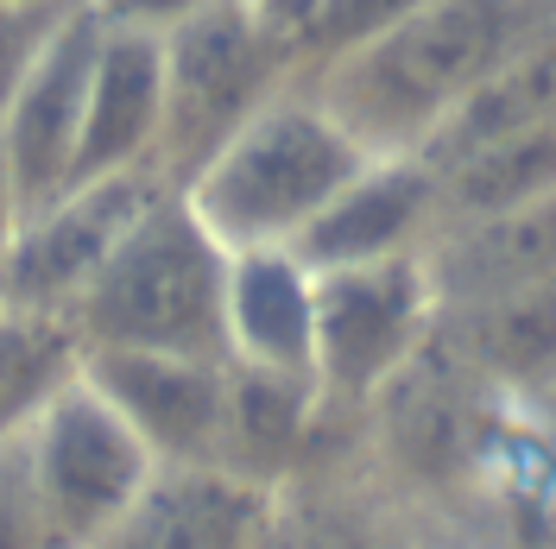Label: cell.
Masks as SVG:
<instances>
[{
	"label": "cell",
	"mask_w": 556,
	"mask_h": 549,
	"mask_svg": "<svg viewBox=\"0 0 556 549\" xmlns=\"http://www.w3.org/2000/svg\"><path fill=\"white\" fill-rule=\"evenodd\" d=\"M556 26V0H424L405 26L323 64L311 95L374 158L424 152L500 64Z\"/></svg>",
	"instance_id": "cell-1"
},
{
	"label": "cell",
	"mask_w": 556,
	"mask_h": 549,
	"mask_svg": "<svg viewBox=\"0 0 556 549\" xmlns=\"http://www.w3.org/2000/svg\"><path fill=\"white\" fill-rule=\"evenodd\" d=\"M437 342L506 405H538L556 392V284L443 309Z\"/></svg>",
	"instance_id": "cell-16"
},
{
	"label": "cell",
	"mask_w": 556,
	"mask_h": 549,
	"mask_svg": "<svg viewBox=\"0 0 556 549\" xmlns=\"http://www.w3.org/2000/svg\"><path fill=\"white\" fill-rule=\"evenodd\" d=\"M159 139H165V44L152 33L102 26L76 139V183L159 171Z\"/></svg>",
	"instance_id": "cell-12"
},
{
	"label": "cell",
	"mask_w": 556,
	"mask_h": 549,
	"mask_svg": "<svg viewBox=\"0 0 556 549\" xmlns=\"http://www.w3.org/2000/svg\"><path fill=\"white\" fill-rule=\"evenodd\" d=\"M437 284L424 253L316 272V385L329 405L367 411L437 335Z\"/></svg>",
	"instance_id": "cell-6"
},
{
	"label": "cell",
	"mask_w": 556,
	"mask_h": 549,
	"mask_svg": "<svg viewBox=\"0 0 556 549\" xmlns=\"http://www.w3.org/2000/svg\"><path fill=\"white\" fill-rule=\"evenodd\" d=\"M273 493L228 468H159L96 549H253Z\"/></svg>",
	"instance_id": "cell-14"
},
{
	"label": "cell",
	"mask_w": 556,
	"mask_h": 549,
	"mask_svg": "<svg viewBox=\"0 0 556 549\" xmlns=\"http://www.w3.org/2000/svg\"><path fill=\"white\" fill-rule=\"evenodd\" d=\"M443 537L455 531L430 524L392 486L374 481V468L361 461V430H354L348 448L316 461L291 486H278L253 549H443Z\"/></svg>",
	"instance_id": "cell-9"
},
{
	"label": "cell",
	"mask_w": 556,
	"mask_h": 549,
	"mask_svg": "<svg viewBox=\"0 0 556 549\" xmlns=\"http://www.w3.org/2000/svg\"><path fill=\"white\" fill-rule=\"evenodd\" d=\"M367 158L374 152L316 102L311 82H291L184 183V203L228 253L298 246L316 215L367 171Z\"/></svg>",
	"instance_id": "cell-2"
},
{
	"label": "cell",
	"mask_w": 556,
	"mask_h": 549,
	"mask_svg": "<svg viewBox=\"0 0 556 549\" xmlns=\"http://www.w3.org/2000/svg\"><path fill=\"white\" fill-rule=\"evenodd\" d=\"M83 379L102 392L114 417L152 448L159 468H222L228 430V360L197 354H83Z\"/></svg>",
	"instance_id": "cell-8"
},
{
	"label": "cell",
	"mask_w": 556,
	"mask_h": 549,
	"mask_svg": "<svg viewBox=\"0 0 556 549\" xmlns=\"http://www.w3.org/2000/svg\"><path fill=\"white\" fill-rule=\"evenodd\" d=\"M102 26H127V33H152L165 38L172 26H184V20H197L203 7H215V0H83Z\"/></svg>",
	"instance_id": "cell-23"
},
{
	"label": "cell",
	"mask_w": 556,
	"mask_h": 549,
	"mask_svg": "<svg viewBox=\"0 0 556 549\" xmlns=\"http://www.w3.org/2000/svg\"><path fill=\"white\" fill-rule=\"evenodd\" d=\"M437 190H443V228L544 203V196H556V127H531V133L475 145L462 158H443Z\"/></svg>",
	"instance_id": "cell-19"
},
{
	"label": "cell",
	"mask_w": 556,
	"mask_h": 549,
	"mask_svg": "<svg viewBox=\"0 0 556 549\" xmlns=\"http://www.w3.org/2000/svg\"><path fill=\"white\" fill-rule=\"evenodd\" d=\"M222 335H228V360L235 367L316 379V272L291 246L228 253Z\"/></svg>",
	"instance_id": "cell-13"
},
{
	"label": "cell",
	"mask_w": 556,
	"mask_h": 549,
	"mask_svg": "<svg viewBox=\"0 0 556 549\" xmlns=\"http://www.w3.org/2000/svg\"><path fill=\"white\" fill-rule=\"evenodd\" d=\"M0 549H51V531H45V518H38L20 443L0 448Z\"/></svg>",
	"instance_id": "cell-22"
},
{
	"label": "cell",
	"mask_w": 556,
	"mask_h": 549,
	"mask_svg": "<svg viewBox=\"0 0 556 549\" xmlns=\"http://www.w3.org/2000/svg\"><path fill=\"white\" fill-rule=\"evenodd\" d=\"M531 127H556V26L538 38V44H525L513 64L493 69L481 89L443 120V133L430 139L417 158L443 165V158H462V152H475V145L531 133Z\"/></svg>",
	"instance_id": "cell-18"
},
{
	"label": "cell",
	"mask_w": 556,
	"mask_h": 549,
	"mask_svg": "<svg viewBox=\"0 0 556 549\" xmlns=\"http://www.w3.org/2000/svg\"><path fill=\"white\" fill-rule=\"evenodd\" d=\"M172 183L159 171H127V177H89L70 183L51 203L26 208V228L0 266V297L26 309L70 316L83 304V291L102 278L114 246L134 234V221L159 203Z\"/></svg>",
	"instance_id": "cell-7"
},
{
	"label": "cell",
	"mask_w": 556,
	"mask_h": 549,
	"mask_svg": "<svg viewBox=\"0 0 556 549\" xmlns=\"http://www.w3.org/2000/svg\"><path fill=\"white\" fill-rule=\"evenodd\" d=\"M525 411H531V430H538L544 461H551V474H556V392H551V398H538V405H525Z\"/></svg>",
	"instance_id": "cell-25"
},
{
	"label": "cell",
	"mask_w": 556,
	"mask_h": 549,
	"mask_svg": "<svg viewBox=\"0 0 556 549\" xmlns=\"http://www.w3.org/2000/svg\"><path fill=\"white\" fill-rule=\"evenodd\" d=\"M102 20L89 7L70 13L45 64L26 76V89L0 114V152L20 177L26 203H51L58 190L76 183V139H83V102H89V64H96Z\"/></svg>",
	"instance_id": "cell-11"
},
{
	"label": "cell",
	"mask_w": 556,
	"mask_h": 549,
	"mask_svg": "<svg viewBox=\"0 0 556 549\" xmlns=\"http://www.w3.org/2000/svg\"><path fill=\"white\" fill-rule=\"evenodd\" d=\"M437 228H443L437 165L417 152H399V158H367V171L316 215L291 253L311 272H348V266L412 259L437 241Z\"/></svg>",
	"instance_id": "cell-10"
},
{
	"label": "cell",
	"mask_w": 556,
	"mask_h": 549,
	"mask_svg": "<svg viewBox=\"0 0 556 549\" xmlns=\"http://www.w3.org/2000/svg\"><path fill=\"white\" fill-rule=\"evenodd\" d=\"M222 297H228V246L203 228L184 190H165L134 221V234L114 246V259L83 291L70 322L89 354L114 347V354L228 360Z\"/></svg>",
	"instance_id": "cell-3"
},
{
	"label": "cell",
	"mask_w": 556,
	"mask_h": 549,
	"mask_svg": "<svg viewBox=\"0 0 556 549\" xmlns=\"http://www.w3.org/2000/svg\"><path fill=\"white\" fill-rule=\"evenodd\" d=\"M20 455L51 549H96L139 499V486L159 474L152 448L114 417V405L89 379L64 385L38 411V423L20 436Z\"/></svg>",
	"instance_id": "cell-5"
},
{
	"label": "cell",
	"mask_w": 556,
	"mask_h": 549,
	"mask_svg": "<svg viewBox=\"0 0 556 549\" xmlns=\"http://www.w3.org/2000/svg\"><path fill=\"white\" fill-rule=\"evenodd\" d=\"M424 266H430V284H437L443 309H468L486 304V297L556 284V196L437 228V241L424 246Z\"/></svg>",
	"instance_id": "cell-15"
},
{
	"label": "cell",
	"mask_w": 556,
	"mask_h": 549,
	"mask_svg": "<svg viewBox=\"0 0 556 549\" xmlns=\"http://www.w3.org/2000/svg\"><path fill=\"white\" fill-rule=\"evenodd\" d=\"M83 0H0V114L26 89V76L45 64Z\"/></svg>",
	"instance_id": "cell-21"
},
{
	"label": "cell",
	"mask_w": 556,
	"mask_h": 549,
	"mask_svg": "<svg viewBox=\"0 0 556 549\" xmlns=\"http://www.w3.org/2000/svg\"><path fill=\"white\" fill-rule=\"evenodd\" d=\"M159 44H165L159 177L172 190H184L273 95H285L291 82H304L298 58L260 26V13L247 0H215L197 20L172 26Z\"/></svg>",
	"instance_id": "cell-4"
},
{
	"label": "cell",
	"mask_w": 556,
	"mask_h": 549,
	"mask_svg": "<svg viewBox=\"0 0 556 549\" xmlns=\"http://www.w3.org/2000/svg\"><path fill=\"white\" fill-rule=\"evenodd\" d=\"M417 7H424V0H323L316 20H311V38H304V51H298V69L316 76L323 64H336L348 51L386 38L392 26H405Z\"/></svg>",
	"instance_id": "cell-20"
},
{
	"label": "cell",
	"mask_w": 556,
	"mask_h": 549,
	"mask_svg": "<svg viewBox=\"0 0 556 549\" xmlns=\"http://www.w3.org/2000/svg\"><path fill=\"white\" fill-rule=\"evenodd\" d=\"M83 335L70 316L26 309L0 297V448H13L38 411L83 379Z\"/></svg>",
	"instance_id": "cell-17"
},
{
	"label": "cell",
	"mask_w": 556,
	"mask_h": 549,
	"mask_svg": "<svg viewBox=\"0 0 556 549\" xmlns=\"http://www.w3.org/2000/svg\"><path fill=\"white\" fill-rule=\"evenodd\" d=\"M443 549H475V544H468V537H443Z\"/></svg>",
	"instance_id": "cell-26"
},
{
	"label": "cell",
	"mask_w": 556,
	"mask_h": 549,
	"mask_svg": "<svg viewBox=\"0 0 556 549\" xmlns=\"http://www.w3.org/2000/svg\"><path fill=\"white\" fill-rule=\"evenodd\" d=\"M26 190H20V177H13V165H7V152H0V266H7V253H13V241H20V228H26Z\"/></svg>",
	"instance_id": "cell-24"
}]
</instances>
